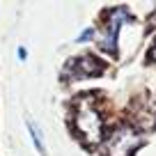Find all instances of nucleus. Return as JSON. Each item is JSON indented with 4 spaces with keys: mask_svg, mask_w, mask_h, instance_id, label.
<instances>
[{
    "mask_svg": "<svg viewBox=\"0 0 156 156\" xmlns=\"http://www.w3.org/2000/svg\"><path fill=\"white\" fill-rule=\"evenodd\" d=\"M73 129L87 145H97L103 138V117L90 97H83L73 103Z\"/></svg>",
    "mask_w": 156,
    "mask_h": 156,
    "instance_id": "nucleus-1",
    "label": "nucleus"
},
{
    "mask_svg": "<svg viewBox=\"0 0 156 156\" xmlns=\"http://www.w3.org/2000/svg\"><path fill=\"white\" fill-rule=\"evenodd\" d=\"M19 58H21V60H25V58H28V53H25V48H23V46L19 48Z\"/></svg>",
    "mask_w": 156,
    "mask_h": 156,
    "instance_id": "nucleus-8",
    "label": "nucleus"
},
{
    "mask_svg": "<svg viewBox=\"0 0 156 156\" xmlns=\"http://www.w3.org/2000/svg\"><path fill=\"white\" fill-rule=\"evenodd\" d=\"M149 55H151V60H156V39H154V44H151V48H149Z\"/></svg>",
    "mask_w": 156,
    "mask_h": 156,
    "instance_id": "nucleus-7",
    "label": "nucleus"
},
{
    "mask_svg": "<svg viewBox=\"0 0 156 156\" xmlns=\"http://www.w3.org/2000/svg\"><path fill=\"white\" fill-rule=\"evenodd\" d=\"M28 131H30V138H32V142H34V149H37L41 156H46L44 138H41V131H39V126H37V124H32V122L28 119Z\"/></svg>",
    "mask_w": 156,
    "mask_h": 156,
    "instance_id": "nucleus-5",
    "label": "nucleus"
},
{
    "mask_svg": "<svg viewBox=\"0 0 156 156\" xmlns=\"http://www.w3.org/2000/svg\"><path fill=\"white\" fill-rule=\"evenodd\" d=\"M129 21V12L124 7H112L108 12V21H106V30H103L101 39H99V46L101 51H106L108 55H117V34L122 23Z\"/></svg>",
    "mask_w": 156,
    "mask_h": 156,
    "instance_id": "nucleus-3",
    "label": "nucleus"
},
{
    "mask_svg": "<svg viewBox=\"0 0 156 156\" xmlns=\"http://www.w3.org/2000/svg\"><path fill=\"white\" fill-rule=\"evenodd\" d=\"M140 145V136L131 126H117L106 140V156H131Z\"/></svg>",
    "mask_w": 156,
    "mask_h": 156,
    "instance_id": "nucleus-2",
    "label": "nucleus"
},
{
    "mask_svg": "<svg viewBox=\"0 0 156 156\" xmlns=\"http://www.w3.org/2000/svg\"><path fill=\"white\" fill-rule=\"evenodd\" d=\"M92 34H94V30H92V28L83 30V32H80V37H78V41H87V39H92Z\"/></svg>",
    "mask_w": 156,
    "mask_h": 156,
    "instance_id": "nucleus-6",
    "label": "nucleus"
},
{
    "mask_svg": "<svg viewBox=\"0 0 156 156\" xmlns=\"http://www.w3.org/2000/svg\"><path fill=\"white\" fill-rule=\"evenodd\" d=\"M106 64L97 60L94 55H78L67 62V71H71V78H87V76H101Z\"/></svg>",
    "mask_w": 156,
    "mask_h": 156,
    "instance_id": "nucleus-4",
    "label": "nucleus"
}]
</instances>
